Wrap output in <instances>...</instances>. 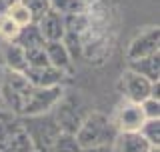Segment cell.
<instances>
[{
  "label": "cell",
  "instance_id": "1",
  "mask_svg": "<svg viewBox=\"0 0 160 152\" xmlns=\"http://www.w3.org/2000/svg\"><path fill=\"white\" fill-rule=\"evenodd\" d=\"M118 130L114 122L102 112H90L84 116L78 132L74 134L80 148H92V146H112Z\"/></svg>",
  "mask_w": 160,
  "mask_h": 152
},
{
  "label": "cell",
  "instance_id": "16",
  "mask_svg": "<svg viewBox=\"0 0 160 152\" xmlns=\"http://www.w3.org/2000/svg\"><path fill=\"white\" fill-rule=\"evenodd\" d=\"M82 148H80L78 140L74 134H66V132H60L56 136V140H54L52 144V150L50 152H80Z\"/></svg>",
  "mask_w": 160,
  "mask_h": 152
},
{
  "label": "cell",
  "instance_id": "5",
  "mask_svg": "<svg viewBox=\"0 0 160 152\" xmlns=\"http://www.w3.org/2000/svg\"><path fill=\"white\" fill-rule=\"evenodd\" d=\"M150 88H152V82H148L144 76H138L130 70L122 74V90L132 104H140L150 98Z\"/></svg>",
  "mask_w": 160,
  "mask_h": 152
},
{
  "label": "cell",
  "instance_id": "22",
  "mask_svg": "<svg viewBox=\"0 0 160 152\" xmlns=\"http://www.w3.org/2000/svg\"><path fill=\"white\" fill-rule=\"evenodd\" d=\"M140 108H142V114L146 120H158L160 118V102L154 98H146L144 102H140Z\"/></svg>",
  "mask_w": 160,
  "mask_h": 152
},
{
  "label": "cell",
  "instance_id": "26",
  "mask_svg": "<svg viewBox=\"0 0 160 152\" xmlns=\"http://www.w3.org/2000/svg\"><path fill=\"white\" fill-rule=\"evenodd\" d=\"M2 110H6V108H4V104H2V98H0V112H2Z\"/></svg>",
  "mask_w": 160,
  "mask_h": 152
},
{
  "label": "cell",
  "instance_id": "27",
  "mask_svg": "<svg viewBox=\"0 0 160 152\" xmlns=\"http://www.w3.org/2000/svg\"><path fill=\"white\" fill-rule=\"evenodd\" d=\"M150 152H158V148H152V150H150Z\"/></svg>",
  "mask_w": 160,
  "mask_h": 152
},
{
  "label": "cell",
  "instance_id": "21",
  "mask_svg": "<svg viewBox=\"0 0 160 152\" xmlns=\"http://www.w3.org/2000/svg\"><path fill=\"white\" fill-rule=\"evenodd\" d=\"M18 32H20V26H16L6 14H2V16H0V36L6 40V42H14V38L18 36Z\"/></svg>",
  "mask_w": 160,
  "mask_h": 152
},
{
  "label": "cell",
  "instance_id": "17",
  "mask_svg": "<svg viewBox=\"0 0 160 152\" xmlns=\"http://www.w3.org/2000/svg\"><path fill=\"white\" fill-rule=\"evenodd\" d=\"M138 134L142 136L152 148H158V144H160V118L158 120H146Z\"/></svg>",
  "mask_w": 160,
  "mask_h": 152
},
{
  "label": "cell",
  "instance_id": "14",
  "mask_svg": "<svg viewBox=\"0 0 160 152\" xmlns=\"http://www.w3.org/2000/svg\"><path fill=\"white\" fill-rule=\"evenodd\" d=\"M4 64H6L8 70L12 72H24L28 68L26 64V56H24V50L14 42H8L6 48H4Z\"/></svg>",
  "mask_w": 160,
  "mask_h": 152
},
{
  "label": "cell",
  "instance_id": "3",
  "mask_svg": "<svg viewBox=\"0 0 160 152\" xmlns=\"http://www.w3.org/2000/svg\"><path fill=\"white\" fill-rule=\"evenodd\" d=\"M64 96L62 86H54V88H36V86H30L26 96L22 100V116H40L46 114L54 108L60 98Z\"/></svg>",
  "mask_w": 160,
  "mask_h": 152
},
{
  "label": "cell",
  "instance_id": "20",
  "mask_svg": "<svg viewBox=\"0 0 160 152\" xmlns=\"http://www.w3.org/2000/svg\"><path fill=\"white\" fill-rule=\"evenodd\" d=\"M24 56H26L28 68H44V66H50V64H48V58H46V52H44V46L42 48L24 50Z\"/></svg>",
  "mask_w": 160,
  "mask_h": 152
},
{
  "label": "cell",
  "instance_id": "2",
  "mask_svg": "<svg viewBox=\"0 0 160 152\" xmlns=\"http://www.w3.org/2000/svg\"><path fill=\"white\" fill-rule=\"evenodd\" d=\"M22 130L28 136L34 152H50L56 136L60 134L58 122L50 112L40 116H26V120L22 122Z\"/></svg>",
  "mask_w": 160,
  "mask_h": 152
},
{
  "label": "cell",
  "instance_id": "25",
  "mask_svg": "<svg viewBox=\"0 0 160 152\" xmlns=\"http://www.w3.org/2000/svg\"><path fill=\"white\" fill-rule=\"evenodd\" d=\"M80 2H84V4H86V6H88V4H92V2H96V0H80Z\"/></svg>",
  "mask_w": 160,
  "mask_h": 152
},
{
  "label": "cell",
  "instance_id": "7",
  "mask_svg": "<svg viewBox=\"0 0 160 152\" xmlns=\"http://www.w3.org/2000/svg\"><path fill=\"white\" fill-rule=\"evenodd\" d=\"M56 108V114H54V118H56L58 122V128L60 132H66V134H76L80 124H82L84 116H80V112L76 110V106L72 102H68V100H64V96L60 98V102L54 106Z\"/></svg>",
  "mask_w": 160,
  "mask_h": 152
},
{
  "label": "cell",
  "instance_id": "9",
  "mask_svg": "<svg viewBox=\"0 0 160 152\" xmlns=\"http://www.w3.org/2000/svg\"><path fill=\"white\" fill-rule=\"evenodd\" d=\"M36 26L40 30V34H42L44 42H62L64 32H66V28H64V16L54 12L52 8L38 20Z\"/></svg>",
  "mask_w": 160,
  "mask_h": 152
},
{
  "label": "cell",
  "instance_id": "10",
  "mask_svg": "<svg viewBox=\"0 0 160 152\" xmlns=\"http://www.w3.org/2000/svg\"><path fill=\"white\" fill-rule=\"evenodd\" d=\"M150 146L138 132H118L112 142V152H150Z\"/></svg>",
  "mask_w": 160,
  "mask_h": 152
},
{
  "label": "cell",
  "instance_id": "18",
  "mask_svg": "<svg viewBox=\"0 0 160 152\" xmlns=\"http://www.w3.org/2000/svg\"><path fill=\"white\" fill-rule=\"evenodd\" d=\"M4 14H6V16L12 20V22L16 24V26H20V28H22V26H28V24L32 22V16H30V12H28V10L24 8L20 2L12 4V6H10Z\"/></svg>",
  "mask_w": 160,
  "mask_h": 152
},
{
  "label": "cell",
  "instance_id": "15",
  "mask_svg": "<svg viewBox=\"0 0 160 152\" xmlns=\"http://www.w3.org/2000/svg\"><path fill=\"white\" fill-rule=\"evenodd\" d=\"M50 8L54 12L62 14V16H70V14H80L86 10V4L80 0H50Z\"/></svg>",
  "mask_w": 160,
  "mask_h": 152
},
{
  "label": "cell",
  "instance_id": "24",
  "mask_svg": "<svg viewBox=\"0 0 160 152\" xmlns=\"http://www.w3.org/2000/svg\"><path fill=\"white\" fill-rule=\"evenodd\" d=\"M16 2H20V0H0V14H4L12 4H16Z\"/></svg>",
  "mask_w": 160,
  "mask_h": 152
},
{
  "label": "cell",
  "instance_id": "12",
  "mask_svg": "<svg viewBox=\"0 0 160 152\" xmlns=\"http://www.w3.org/2000/svg\"><path fill=\"white\" fill-rule=\"evenodd\" d=\"M44 52H46L48 64L56 70H62L64 74L72 68V58H70L66 46L62 42H46L44 44Z\"/></svg>",
  "mask_w": 160,
  "mask_h": 152
},
{
  "label": "cell",
  "instance_id": "6",
  "mask_svg": "<svg viewBox=\"0 0 160 152\" xmlns=\"http://www.w3.org/2000/svg\"><path fill=\"white\" fill-rule=\"evenodd\" d=\"M112 122H114L118 132H140V128L146 122V118H144V114H142L140 104L128 102L118 110L116 120H112Z\"/></svg>",
  "mask_w": 160,
  "mask_h": 152
},
{
  "label": "cell",
  "instance_id": "19",
  "mask_svg": "<svg viewBox=\"0 0 160 152\" xmlns=\"http://www.w3.org/2000/svg\"><path fill=\"white\" fill-rule=\"evenodd\" d=\"M20 4L30 12L32 22H38V20L50 10V0H20Z\"/></svg>",
  "mask_w": 160,
  "mask_h": 152
},
{
  "label": "cell",
  "instance_id": "4",
  "mask_svg": "<svg viewBox=\"0 0 160 152\" xmlns=\"http://www.w3.org/2000/svg\"><path fill=\"white\" fill-rule=\"evenodd\" d=\"M158 52H160V30L148 28L132 38V42L128 44L126 54H128V60H138V58H146Z\"/></svg>",
  "mask_w": 160,
  "mask_h": 152
},
{
  "label": "cell",
  "instance_id": "13",
  "mask_svg": "<svg viewBox=\"0 0 160 152\" xmlns=\"http://www.w3.org/2000/svg\"><path fill=\"white\" fill-rule=\"evenodd\" d=\"M14 44H18L22 50H32V48H42L44 44V38L40 34V30L36 26V22H30L28 26H22L18 32V36L14 38Z\"/></svg>",
  "mask_w": 160,
  "mask_h": 152
},
{
  "label": "cell",
  "instance_id": "23",
  "mask_svg": "<svg viewBox=\"0 0 160 152\" xmlns=\"http://www.w3.org/2000/svg\"><path fill=\"white\" fill-rule=\"evenodd\" d=\"M80 152H112V146H92V148H82Z\"/></svg>",
  "mask_w": 160,
  "mask_h": 152
},
{
  "label": "cell",
  "instance_id": "8",
  "mask_svg": "<svg viewBox=\"0 0 160 152\" xmlns=\"http://www.w3.org/2000/svg\"><path fill=\"white\" fill-rule=\"evenodd\" d=\"M24 78L28 80L30 86H36V88H54L60 86L66 78V74L62 70H56L52 66H44V68H26L24 70Z\"/></svg>",
  "mask_w": 160,
  "mask_h": 152
},
{
  "label": "cell",
  "instance_id": "11",
  "mask_svg": "<svg viewBox=\"0 0 160 152\" xmlns=\"http://www.w3.org/2000/svg\"><path fill=\"white\" fill-rule=\"evenodd\" d=\"M128 70L136 72L138 76H144L148 82H158L160 78V52L152 54L146 58H138V60H130Z\"/></svg>",
  "mask_w": 160,
  "mask_h": 152
}]
</instances>
